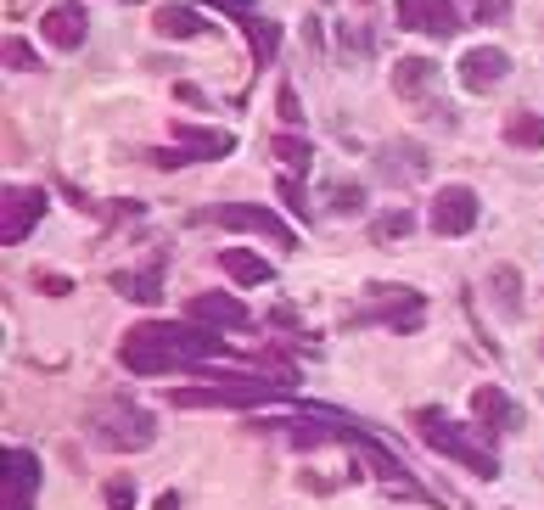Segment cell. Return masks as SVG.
I'll use <instances>...</instances> for the list:
<instances>
[{
    "instance_id": "obj_1",
    "label": "cell",
    "mask_w": 544,
    "mask_h": 510,
    "mask_svg": "<svg viewBox=\"0 0 544 510\" xmlns=\"http://www.w3.org/2000/svg\"><path fill=\"white\" fill-rule=\"evenodd\" d=\"M225 342L214 331H191V326H135L124 337V365L141 370V376H163V370H180V365H197V359H219Z\"/></svg>"
},
{
    "instance_id": "obj_2",
    "label": "cell",
    "mask_w": 544,
    "mask_h": 510,
    "mask_svg": "<svg viewBox=\"0 0 544 510\" xmlns=\"http://www.w3.org/2000/svg\"><path fill=\"white\" fill-rule=\"evenodd\" d=\"M90 438L101 443V449H152V438H158V426H152V415L141 410V404H129V398H107V404H96L90 410Z\"/></svg>"
},
{
    "instance_id": "obj_3",
    "label": "cell",
    "mask_w": 544,
    "mask_h": 510,
    "mask_svg": "<svg viewBox=\"0 0 544 510\" xmlns=\"http://www.w3.org/2000/svg\"><path fill=\"white\" fill-rule=\"evenodd\" d=\"M40 213H45V191L40 185H6V197H0V241L17 247V241L40 225Z\"/></svg>"
},
{
    "instance_id": "obj_4",
    "label": "cell",
    "mask_w": 544,
    "mask_h": 510,
    "mask_svg": "<svg viewBox=\"0 0 544 510\" xmlns=\"http://www.w3.org/2000/svg\"><path fill=\"white\" fill-rule=\"evenodd\" d=\"M421 438H427L432 449H444L449 460H460V466H472L477 477H500V466H494V454H488V449H477V443L466 438V432H455V426H449V421H438V415H427V421H421Z\"/></svg>"
},
{
    "instance_id": "obj_5",
    "label": "cell",
    "mask_w": 544,
    "mask_h": 510,
    "mask_svg": "<svg viewBox=\"0 0 544 510\" xmlns=\"http://www.w3.org/2000/svg\"><path fill=\"white\" fill-rule=\"evenodd\" d=\"M214 225L225 230H247V236H264V241H281V247H298V236L287 230V219H275L270 208H247V202H219L214 213H208Z\"/></svg>"
},
{
    "instance_id": "obj_6",
    "label": "cell",
    "mask_w": 544,
    "mask_h": 510,
    "mask_svg": "<svg viewBox=\"0 0 544 510\" xmlns=\"http://www.w3.org/2000/svg\"><path fill=\"white\" fill-rule=\"evenodd\" d=\"M477 191H466V185H444L438 197H432L427 208V225L438 230V236H466V230L477 225Z\"/></svg>"
},
{
    "instance_id": "obj_7",
    "label": "cell",
    "mask_w": 544,
    "mask_h": 510,
    "mask_svg": "<svg viewBox=\"0 0 544 510\" xmlns=\"http://www.w3.org/2000/svg\"><path fill=\"white\" fill-rule=\"evenodd\" d=\"M287 382H230V387H180L174 404L180 410H214V404H258V398L281 393Z\"/></svg>"
},
{
    "instance_id": "obj_8",
    "label": "cell",
    "mask_w": 544,
    "mask_h": 510,
    "mask_svg": "<svg viewBox=\"0 0 544 510\" xmlns=\"http://www.w3.org/2000/svg\"><path fill=\"white\" fill-rule=\"evenodd\" d=\"M399 29L449 40L460 29V12H455V0H399Z\"/></svg>"
},
{
    "instance_id": "obj_9",
    "label": "cell",
    "mask_w": 544,
    "mask_h": 510,
    "mask_svg": "<svg viewBox=\"0 0 544 510\" xmlns=\"http://www.w3.org/2000/svg\"><path fill=\"white\" fill-rule=\"evenodd\" d=\"M427 169H432V157L416 141H387L376 152V180H387V185H416Z\"/></svg>"
},
{
    "instance_id": "obj_10",
    "label": "cell",
    "mask_w": 544,
    "mask_h": 510,
    "mask_svg": "<svg viewBox=\"0 0 544 510\" xmlns=\"http://www.w3.org/2000/svg\"><path fill=\"white\" fill-rule=\"evenodd\" d=\"M455 73H460V85L466 90H494L505 73H511V57H505L500 45H472V51L455 62Z\"/></svg>"
},
{
    "instance_id": "obj_11",
    "label": "cell",
    "mask_w": 544,
    "mask_h": 510,
    "mask_svg": "<svg viewBox=\"0 0 544 510\" xmlns=\"http://www.w3.org/2000/svg\"><path fill=\"white\" fill-rule=\"evenodd\" d=\"M85 29H90V17H85V6H79V0L51 6V12H45V23H40V34H45V45H51V51H79V45H85Z\"/></svg>"
},
{
    "instance_id": "obj_12",
    "label": "cell",
    "mask_w": 544,
    "mask_h": 510,
    "mask_svg": "<svg viewBox=\"0 0 544 510\" xmlns=\"http://www.w3.org/2000/svg\"><path fill=\"white\" fill-rule=\"evenodd\" d=\"M186 314L197 320V326H225V331L247 326V303L230 298V292H197V298L186 303Z\"/></svg>"
},
{
    "instance_id": "obj_13",
    "label": "cell",
    "mask_w": 544,
    "mask_h": 510,
    "mask_svg": "<svg viewBox=\"0 0 544 510\" xmlns=\"http://www.w3.org/2000/svg\"><path fill=\"white\" fill-rule=\"evenodd\" d=\"M472 415L488 432H516V426H522V410H516L511 398H505V387H494V382H483L472 393Z\"/></svg>"
},
{
    "instance_id": "obj_14",
    "label": "cell",
    "mask_w": 544,
    "mask_h": 510,
    "mask_svg": "<svg viewBox=\"0 0 544 510\" xmlns=\"http://www.w3.org/2000/svg\"><path fill=\"white\" fill-rule=\"evenodd\" d=\"M371 314L376 320H387V326H416L421 320V292H410V286H376L371 298Z\"/></svg>"
},
{
    "instance_id": "obj_15",
    "label": "cell",
    "mask_w": 544,
    "mask_h": 510,
    "mask_svg": "<svg viewBox=\"0 0 544 510\" xmlns=\"http://www.w3.org/2000/svg\"><path fill=\"white\" fill-rule=\"evenodd\" d=\"M107 286L124 292L129 303H158L163 298V253L152 258L146 270H113V275H107Z\"/></svg>"
},
{
    "instance_id": "obj_16",
    "label": "cell",
    "mask_w": 544,
    "mask_h": 510,
    "mask_svg": "<svg viewBox=\"0 0 544 510\" xmlns=\"http://www.w3.org/2000/svg\"><path fill=\"white\" fill-rule=\"evenodd\" d=\"M393 90H399L404 101H421L438 90V62L432 57H399L393 62Z\"/></svg>"
},
{
    "instance_id": "obj_17",
    "label": "cell",
    "mask_w": 544,
    "mask_h": 510,
    "mask_svg": "<svg viewBox=\"0 0 544 510\" xmlns=\"http://www.w3.org/2000/svg\"><path fill=\"white\" fill-rule=\"evenodd\" d=\"M202 29L208 23H202L197 6H158L152 12V34H163V40H197Z\"/></svg>"
},
{
    "instance_id": "obj_18",
    "label": "cell",
    "mask_w": 544,
    "mask_h": 510,
    "mask_svg": "<svg viewBox=\"0 0 544 510\" xmlns=\"http://www.w3.org/2000/svg\"><path fill=\"white\" fill-rule=\"evenodd\" d=\"M0 466H6V494H34V482H40V460L29 449H6L0 454Z\"/></svg>"
},
{
    "instance_id": "obj_19",
    "label": "cell",
    "mask_w": 544,
    "mask_h": 510,
    "mask_svg": "<svg viewBox=\"0 0 544 510\" xmlns=\"http://www.w3.org/2000/svg\"><path fill=\"white\" fill-rule=\"evenodd\" d=\"M174 141H186L197 157H230V135L225 129H197V124H174Z\"/></svg>"
},
{
    "instance_id": "obj_20",
    "label": "cell",
    "mask_w": 544,
    "mask_h": 510,
    "mask_svg": "<svg viewBox=\"0 0 544 510\" xmlns=\"http://www.w3.org/2000/svg\"><path fill=\"white\" fill-rule=\"evenodd\" d=\"M337 40H343V62H348V68H365V62L376 57V29H371V23H343Z\"/></svg>"
},
{
    "instance_id": "obj_21",
    "label": "cell",
    "mask_w": 544,
    "mask_h": 510,
    "mask_svg": "<svg viewBox=\"0 0 544 510\" xmlns=\"http://www.w3.org/2000/svg\"><path fill=\"white\" fill-rule=\"evenodd\" d=\"M219 264H225V275H236L242 286H264V281H270V264H264L258 253H247V247H225Z\"/></svg>"
},
{
    "instance_id": "obj_22",
    "label": "cell",
    "mask_w": 544,
    "mask_h": 510,
    "mask_svg": "<svg viewBox=\"0 0 544 510\" xmlns=\"http://www.w3.org/2000/svg\"><path fill=\"white\" fill-rule=\"evenodd\" d=\"M505 146L539 152V146H544V113H511V118H505Z\"/></svg>"
},
{
    "instance_id": "obj_23",
    "label": "cell",
    "mask_w": 544,
    "mask_h": 510,
    "mask_svg": "<svg viewBox=\"0 0 544 510\" xmlns=\"http://www.w3.org/2000/svg\"><path fill=\"white\" fill-rule=\"evenodd\" d=\"M488 286H494V303H500L505 314L522 309V275H516V264H494V270H488Z\"/></svg>"
},
{
    "instance_id": "obj_24",
    "label": "cell",
    "mask_w": 544,
    "mask_h": 510,
    "mask_svg": "<svg viewBox=\"0 0 544 510\" xmlns=\"http://www.w3.org/2000/svg\"><path fill=\"white\" fill-rule=\"evenodd\" d=\"M343 438L354 443L359 454H365V466H376V477H387V482H399V477H404V466H399V460H393V454H387V449H376L371 438H359L354 426H343Z\"/></svg>"
},
{
    "instance_id": "obj_25",
    "label": "cell",
    "mask_w": 544,
    "mask_h": 510,
    "mask_svg": "<svg viewBox=\"0 0 544 510\" xmlns=\"http://www.w3.org/2000/svg\"><path fill=\"white\" fill-rule=\"evenodd\" d=\"M326 202H331V213H337V219H359V213H365V185L331 180L326 185Z\"/></svg>"
},
{
    "instance_id": "obj_26",
    "label": "cell",
    "mask_w": 544,
    "mask_h": 510,
    "mask_svg": "<svg viewBox=\"0 0 544 510\" xmlns=\"http://www.w3.org/2000/svg\"><path fill=\"white\" fill-rule=\"evenodd\" d=\"M242 29L253 34V57H258V68H270L275 45H281V29H275V23H264V17H247Z\"/></svg>"
},
{
    "instance_id": "obj_27",
    "label": "cell",
    "mask_w": 544,
    "mask_h": 510,
    "mask_svg": "<svg viewBox=\"0 0 544 510\" xmlns=\"http://www.w3.org/2000/svg\"><path fill=\"white\" fill-rule=\"evenodd\" d=\"M270 152L281 157V169H287V174H303V169H309V157H315V152H309V141H298V135H281Z\"/></svg>"
},
{
    "instance_id": "obj_28",
    "label": "cell",
    "mask_w": 544,
    "mask_h": 510,
    "mask_svg": "<svg viewBox=\"0 0 544 510\" xmlns=\"http://www.w3.org/2000/svg\"><path fill=\"white\" fill-rule=\"evenodd\" d=\"M410 225H416V213H382V219H376L371 225V241L376 247H387V241H399V236H410Z\"/></svg>"
},
{
    "instance_id": "obj_29",
    "label": "cell",
    "mask_w": 544,
    "mask_h": 510,
    "mask_svg": "<svg viewBox=\"0 0 544 510\" xmlns=\"http://www.w3.org/2000/svg\"><path fill=\"white\" fill-rule=\"evenodd\" d=\"M511 6H516V0H472L477 23H488V29H494V23H505V17H511Z\"/></svg>"
},
{
    "instance_id": "obj_30",
    "label": "cell",
    "mask_w": 544,
    "mask_h": 510,
    "mask_svg": "<svg viewBox=\"0 0 544 510\" xmlns=\"http://www.w3.org/2000/svg\"><path fill=\"white\" fill-rule=\"evenodd\" d=\"M107 510H135V482H129V477L107 482Z\"/></svg>"
},
{
    "instance_id": "obj_31",
    "label": "cell",
    "mask_w": 544,
    "mask_h": 510,
    "mask_svg": "<svg viewBox=\"0 0 544 510\" xmlns=\"http://www.w3.org/2000/svg\"><path fill=\"white\" fill-rule=\"evenodd\" d=\"M275 107H281V118H287L292 129L303 124V107H298V90H292V85H281V90H275Z\"/></svg>"
},
{
    "instance_id": "obj_32",
    "label": "cell",
    "mask_w": 544,
    "mask_h": 510,
    "mask_svg": "<svg viewBox=\"0 0 544 510\" xmlns=\"http://www.w3.org/2000/svg\"><path fill=\"white\" fill-rule=\"evenodd\" d=\"M6 68H17V73H29L34 68V51L23 40H6Z\"/></svg>"
},
{
    "instance_id": "obj_33",
    "label": "cell",
    "mask_w": 544,
    "mask_h": 510,
    "mask_svg": "<svg viewBox=\"0 0 544 510\" xmlns=\"http://www.w3.org/2000/svg\"><path fill=\"white\" fill-rule=\"evenodd\" d=\"M34 286H40V292H51V298L73 292V281H68V275H51V270H34Z\"/></svg>"
},
{
    "instance_id": "obj_34",
    "label": "cell",
    "mask_w": 544,
    "mask_h": 510,
    "mask_svg": "<svg viewBox=\"0 0 544 510\" xmlns=\"http://www.w3.org/2000/svg\"><path fill=\"white\" fill-rule=\"evenodd\" d=\"M281 197H287L292 208H298L303 219H309V202H303V191H298V174H281Z\"/></svg>"
},
{
    "instance_id": "obj_35",
    "label": "cell",
    "mask_w": 544,
    "mask_h": 510,
    "mask_svg": "<svg viewBox=\"0 0 544 510\" xmlns=\"http://www.w3.org/2000/svg\"><path fill=\"white\" fill-rule=\"evenodd\" d=\"M6 510H34V505H29V494H6Z\"/></svg>"
},
{
    "instance_id": "obj_36",
    "label": "cell",
    "mask_w": 544,
    "mask_h": 510,
    "mask_svg": "<svg viewBox=\"0 0 544 510\" xmlns=\"http://www.w3.org/2000/svg\"><path fill=\"white\" fill-rule=\"evenodd\" d=\"M225 6H236V12H242V6H247V0H225Z\"/></svg>"
},
{
    "instance_id": "obj_37",
    "label": "cell",
    "mask_w": 544,
    "mask_h": 510,
    "mask_svg": "<svg viewBox=\"0 0 544 510\" xmlns=\"http://www.w3.org/2000/svg\"><path fill=\"white\" fill-rule=\"evenodd\" d=\"M354 6H371V0H354Z\"/></svg>"
}]
</instances>
